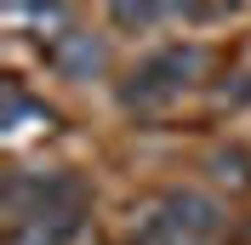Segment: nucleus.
<instances>
[{
    "label": "nucleus",
    "instance_id": "obj_1",
    "mask_svg": "<svg viewBox=\"0 0 251 245\" xmlns=\"http://www.w3.org/2000/svg\"><path fill=\"white\" fill-rule=\"evenodd\" d=\"M205 46H160L149 51L143 63H131L120 80V108H131V114H154V108L177 103V97L194 86V80L205 74Z\"/></svg>",
    "mask_w": 251,
    "mask_h": 245
},
{
    "label": "nucleus",
    "instance_id": "obj_2",
    "mask_svg": "<svg viewBox=\"0 0 251 245\" xmlns=\"http://www.w3.org/2000/svg\"><path fill=\"white\" fill-rule=\"evenodd\" d=\"M0 199H6V228H17V222H40V217H75L86 211L92 194L75 171L51 166V171H12Z\"/></svg>",
    "mask_w": 251,
    "mask_h": 245
},
{
    "label": "nucleus",
    "instance_id": "obj_3",
    "mask_svg": "<svg viewBox=\"0 0 251 245\" xmlns=\"http://www.w3.org/2000/svg\"><path fill=\"white\" fill-rule=\"evenodd\" d=\"M137 217L143 222H160V228H172V234H188V240H200V245H217V234H223V205L211 194H200V188H166Z\"/></svg>",
    "mask_w": 251,
    "mask_h": 245
},
{
    "label": "nucleus",
    "instance_id": "obj_4",
    "mask_svg": "<svg viewBox=\"0 0 251 245\" xmlns=\"http://www.w3.org/2000/svg\"><path fill=\"white\" fill-rule=\"evenodd\" d=\"M46 69L57 80H97L103 69H109V40L103 34H92V29H63V34H51L46 40Z\"/></svg>",
    "mask_w": 251,
    "mask_h": 245
},
{
    "label": "nucleus",
    "instance_id": "obj_5",
    "mask_svg": "<svg viewBox=\"0 0 251 245\" xmlns=\"http://www.w3.org/2000/svg\"><path fill=\"white\" fill-rule=\"evenodd\" d=\"M86 234V211L75 217H40V222H17L6 228V245H75Z\"/></svg>",
    "mask_w": 251,
    "mask_h": 245
},
{
    "label": "nucleus",
    "instance_id": "obj_6",
    "mask_svg": "<svg viewBox=\"0 0 251 245\" xmlns=\"http://www.w3.org/2000/svg\"><path fill=\"white\" fill-rule=\"evenodd\" d=\"M29 120L51 131V108H46V103H34V97L23 92L17 80H6V86H0V125H6V137H17V131H29Z\"/></svg>",
    "mask_w": 251,
    "mask_h": 245
},
{
    "label": "nucleus",
    "instance_id": "obj_7",
    "mask_svg": "<svg viewBox=\"0 0 251 245\" xmlns=\"http://www.w3.org/2000/svg\"><path fill=\"white\" fill-rule=\"evenodd\" d=\"M188 6H137V0H114L109 23L114 29H160V23H183Z\"/></svg>",
    "mask_w": 251,
    "mask_h": 245
},
{
    "label": "nucleus",
    "instance_id": "obj_8",
    "mask_svg": "<svg viewBox=\"0 0 251 245\" xmlns=\"http://www.w3.org/2000/svg\"><path fill=\"white\" fill-rule=\"evenodd\" d=\"M205 177H211V188L246 194V188H251V154L246 148H217L211 160H205Z\"/></svg>",
    "mask_w": 251,
    "mask_h": 245
},
{
    "label": "nucleus",
    "instance_id": "obj_9",
    "mask_svg": "<svg viewBox=\"0 0 251 245\" xmlns=\"http://www.w3.org/2000/svg\"><path fill=\"white\" fill-rule=\"evenodd\" d=\"M6 17L12 23H29V29H75L69 23V6H6Z\"/></svg>",
    "mask_w": 251,
    "mask_h": 245
},
{
    "label": "nucleus",
    "instance_id": "obj_10",
    "mask_svg": "<svg viewBox=\"0 0 251 245\" xmlns=\"http://www.w3.org/2000/svg\"><path fill=\"white\" fill-rule=\"evenodd\" d=\"M126 245H200V240L172 234V228H160V222H143V217H137V228H131V240H126Z\"/></svg>",
    "mask_w": 251,
    "mask_h": 245
}]
</instances>
